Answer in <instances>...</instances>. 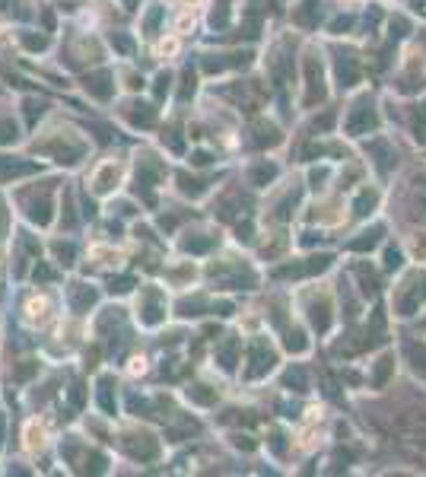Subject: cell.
Returning a JSON list of instances; mask_svg holds the SVG:
<instances>
[{
    "label": "cell",
    "instance_id": "obj_6",
    "mask_svg": "<svg viewBox=\"0 0 426 477\" xmlns=\"http://www.w3.org/2000/svg\"><path fill=\"white\" fill-rule=\"evenodd\" d=\"M392 92L401 99H420L426 96V58L423 51H414V41L404 48L401 61L392 74Z\"/></svg>",
    "mask_w": 426,
    "mask_h": 477
},
{
    "label": "cell",
    "instance_id": "obj_35",
    "mask_svg": "<svg viewBox=\"0 0 426 477\" xmlns=\"http://www.w3.org/2000/svg\"><path fill=\"white\" fill-rule=\"evenodd\" d=\"M210 26L213 29H226L230 26V7H226V0H216V7L210 13Z\"/></svg>",
    "mask_w": 426,
    "mask_h": 477
},
{
    "label": "cell",
    "instance_id": "obj_23",
    "mask_svg": "<svg viewBox=\"0 0 426 477\" xmlns=\"http://www.w3.org/2000/svg\"><path fill=\"white\" fill-rule=\"evenodd\" d=\"M277 175H280V169L274 163H254L252 169H248V185H252V188H267Z\"/></svg>",
    "mask_w": 426,
    "mask_h": 477
},
{
    "label": "cell",
    "instance_id": "obj_22",
    "mask_svg": "<svg viewBox=\"0 0 426 477\" xmlns=\"http://www.w3.org/2000/svg\"><path fill=\"white\" fill-rule=\"evenodd\" d=\"M83 86H86L90 96H96V99H102V102L112 99V92H115V83H112V74H108V70H92V74H86Z\"/></svg>",
    "mask_w": 426,
    "mask_h": 477
},
{
    "label": "cell",
    "instance_id": "obj_46",
    "mask_svg": "<svg viewBox=\"0 0 426 477\" xmlns=\"http://www.w3.org/2000/svg\"><path fill=\"white\" fill-rule=\"evenodd\" d=\"M169 90H172V77H169V74H159V77H156V83H153L156 99H163V96H165Z\"/></svg>",
    "mask_w": 426,
    "mask_h": 477
},
{
    "label": "cell",
    "instance_id": "obj_26",
    "mask_svg": "<svg viewBox=\"0 0 426 477\" xmlns=\"http://www.w3.org/2000/svg\"><path fill=\"white\" fill-rule=\"evenodd\" d=\"M128 121L134 124V128H153L156 124V108L153 105H143V102H134V105H128Z\"/></svg>",
    "mask_w": 426,
    "mask_h": 477
},
{
    "label": "cell",
    "instance_id": "obj_29",
    "mask_svg": "<svg viewBox=\"0 0 426 477\" xmlns=\"http://www.w3.org/2000/svg\"><path fill=\"white\" fill-rule=\"evenodd\" d=\"M70 305H74V312H86L90 305H96V290L83 287V283L70 287Z\"/></svg>",
    "mask_w": 426,
    "mask_h": 477
},
{
    "label": "cell",
    "instance_id": "obj_50",
    "mask_svg": "<svg viewBox=\"0 0 426 477\" xmlns=\"http://www.w3.org/2000/svg\"><path fill=\"white\" fill-rule=\"evenodd\" d=\"M54 277H58V274L51 271V267H48V264H45V261H39V264H35V280H41V283H51V280H54Z\"/></svg>",
    "mask_w": 426,
    "mask_h": 477
},
{
    "label": "cell",
    "instance_id": "obj_19",
    "mask_svg": "<svg viewBox=\"0 0 426 477\" xmlns=\"http://www.w3.org/2000/svg\"><path fill=\"white\" fill-rule=\"evenodd\" d=\"M293 23L299 26V29H305V32L318 29V23H321V0H299V3L293 7Z\"/></svg>",
    "mask_w": 426,
    "mask_h": 477
},
{
    "label": "cell",
    "instance_id": "obj_40",
    "mask_svg": "<svg viewBox=\"0 0 426 477\" xmlns=\"http://www.w3.org/2000/svg\"><path fill=\"white\" fill-rule=\"evenodd\" d=\"M404 7H407V13H410L414 19L426 23V0H404Z\"/></svg>",
    "mask_w": 426,
    "mask_h": 477
},
{
    "label": "cell",
    "instance_id": "obj_36",
    "mask_svg": "<svg viewBox=\"0 0 426 477\" xmlns=\"http://www.w3.org/2000/svg\"><path fill=\"white\" fill-rule=\"evenodd\" d=\"M51 252H54V258H58L61 264H74V258H77V248L70 245V242H54V245H51Z\"/></svg>",
    "mask_w": 426,
    "mask_h": 477
},
{
    "label": "cell",
    "instance_id": "obj_5",
    "mask_svg": "<svg viewBox=\"0 0 426 477\" xmlns=\"http://www.w3.org/2000/svg\"><path fill=\"white\" fill-rule=\"evenodd\" d=\"M331 70H328V58L325 51L309 48L303 54V99L299 105L305 112H318V105H325L331 96Z\"/></svg>",
    "mask_w": 426,
    "mask_h": 477
},
{
    "label": "cell",
    "instance_id": "obj_25",
    "mask_svg": "<svg viewBox=\"0 0 426 477\" xmlns=\"http://www.w3.org/2000/svg\"><path fill=\"white\" fill-rule=\"evenodd\" d=\"M165 179V169L163 163H156L153 156H143L137 163V181H143V185H156V181Z\"/></svg>",
    "mask_w": 426,
    "mask_h": 477
},
{
    "label": "cell",
    "instance_id": "obj_28",
    "mask_svg": "<svg viewBox=\"0 0 426 477\" xmlns=\"http://www.w3.org/2000/svg\"><path fill=\"white\" fill-rule=\"evenodd\" d=\"M254 137H252V143H254V147H277V143H280V131H277V128H274V124H267V121H258V124H254Z\"/></svg>",
    "mask_w": 426,
    "mask_h": 477
},
{
    "label": "cell",
    "instance_id": "obj_11",
    "mask_svg": "<svg viewBox=\"0 0 426 477\" xmlns=\"http://www.w3.org/2000/svg\"><path fill=\"white\" fill-rule=\"evenodd\" d=\"M385 191L378 188V181H363L360 188L350 191L347 198V216H353L356 223L376 220L382 210H385Z\"/></svg>",
    "mask_w": 426,
    "mask_h": 477
},
{
    "label": "cell",
    "instance_id": "obj_16",
    "mask_svg": "<svg viewBox=\"0 0 426 477\" xmlns=\"http://www.w3.org/2000/svg\"><path fill=\"white\" fill-rule=\"evenodd\" d=\"M280 334H283V338H280V347H283L290 356H305L312 350V328L309 325H293V328L283 325Z\"/></svg>",
    "mask_w": 426,
    "mask_h": 477
},
{
    "label": "cell",
    "instance_id": "obj_55",
    "mask_svg": "<svg viewBox=\"0 0 426 477\" xmlns=\"http://www.w3.org/2000/svg\"><path fill=\"white\" fill-rule=\"evenodd\" d=\"M83 385L80 382H74V385H70V404H74V407H83Z\"/></svg>",
    "mask_w": 426,
    "mask_h": 477
},
{
    "label": "cell",
    "instance_id": "obj_27",
    "mask_svg": "<svg viewBox=\"0 0 426 477\" xmlns=\"http://www.w3.org/2000/svg\"><path fill=\"white\" fill-rule=\"evenodd\" d=\"M216 363L223 366V372H232L239 363V341L236 338H226L220 347H216Z\"/></svg>",
    "mask_w": 426,
    "mask_h": 477
},
{
    "label": "cell",
    "instance_id": "obj_30",
    "mask_svg": "<svg viewBox=\"0 0 426 477\" xmlns=\"http://www.w3.org/2000/svg\"><path fill=\"white\" fill-rule=\"evenodd\" d=\"M35 163H23V159L0 156V179H13V175H32Z\"/></svg>",
    "mask_w": 426,
    "mask_h": 477
},
{
    "label": "cell",
    "instance_id": "obj_39",
    "mask_svg": "<svg viewBox=\"0 0 426 477\" xmlns=\"http://www.w3.org/2000/svg\"><path fill=\"white\" fill-rule=\"evenodd\" d=\"M128 407H131L134 414H143V417H153V411H150V401H147V398L128 395Z\"/></svg>",
    "mask_w": 426,
    "mask_h": 477
},
{
    "label": "cell",
    "instance_id": "obj_32",
    "mask_svg": "<svg viewBox=\"0 0 426 477\" xmlns=\"http://www.w3.org/2000/svg\"><path fill=\"white\" fill-rule=\"evenodd\" d=\"M179 188H181V194H188V198H201V194H204V191L210 188V181L194 179V175L181 172V175H179Z\"/></svg>",
    "mask_w": 426,
    "mask_h": 477
},
{
    "label": "cell",
    "instance_id": "obj_18",
    "mask_svg": "<svg viewBox=\"0 0 426 477\" xmlns=\"http://www.w3.org/2000/svg\"><path fill=\"white\" fill-rule=\"evenodd\" d=\"M26 216L32 223H39V226H48L51 223V188L41 191L39 194H26Z\"/></svg>",
    "mask_w": 426,
    "mask_h": 477
},
{
    "label": "cell",
    "instance_id": "obj_54",
    "mask_svg": "<svg viewBox=\"0 0 426 477\" xmlns=\"http://www.w3.org/2000/svg\"><path fill=\"white\" fill-rule=\"evenodd\" d=\"M159 19H163V10L153 7V10L147 13V32H156V26H159Z\"/></svg>",
    "mask_w": 426,
    "mask_h": 477
},
{
    "label": "cell",
    "instance_id": "obj_56",
    "mask_svg": "<svg viewBox=\"0 0 426 477\" xmlns=\"http://www.w3.org/2000/svg\"><path fill=\"white\" fill-rule=\"evenodd\" d=\"M404 325H410V328H417L420 334H426V309H423V312H420L414 321H404Z\"/></svg>",
    "mask_w": 426,
    "mask_h": 477
},
{
    "label": "cell",
    "instance_id": "obj_33",
    "mask_svg": "<svg viewBox=\"0 0 426 477\" xmlns=\"http://www.w3.org/2000/svg\"><path fill=\"white\" fill-rule=\"evenodd\" d=\"M112 385H115V378L112 376L99 378V407H102L105 414H115V395H112Z\"/></svg>",
    "mask_w": 426,
    "mask_h": 477
},
{
    "label": "cell",
    "instance_id": "obj_31",
    "mask_svg": "<svg viewBox=\"0 0 426 477\" xmlns=\"http://www.w3.org/2000/svg\"><path fill=\"white\" fill-rule=\"evenodd\" d=\"M334 179V165L331 163H321V165H315V169H309V188L312 191H328V185L325 181H331Z\"/></svg>",
    "mask_w": 426,
    "mask_h": 477
},
{
    "label": "cell",
    "instance_id": "obj_47",
    "mask_svg": "<svg viewBox=\"0 0 426 477\" xmlns=\"http://www.w3.org/2000/svg\"><path fill=\"white\" fill-rule=\"evenodd\" d=\"M86 471H92V474H102V471H105V455L92 452L90 458H86Z\"/></svg>",
    "mask_w": 426,
    "mask_h": 477
},
{
    "label": "cell",
    "instance_id": "obj_38",
    "mask_svg": "<svg viewBox=\"0 0 426 477\" xmlns=\"http://www.w3.org/2000/svg\"><path fill=\"white\" fill-rule=\"evenodd\" d=\"M185 252H191V255H204V252H210L213 248V236L210 238H185Z\"/></svg>",
    "mask_w": 426,
    "mask_h": 477
},
{
    "label": "cell",
    "instance_id": "obj_15",
    "mask_svg": "<svg viewBox=\"0 0 426 477\" xmlns=\"http://www.w3.org/2000/svg\"><path fill=\"white\" fill-rule=\"evenodd\" d=\"M376 261H378V267H382L388 277H398V274H401L404 267L414 261V258H410L407 245H404V238H392V236H388L385 245L376 252Z\"/></svg>",
    "mask_w": 426,
    "mask_h": 477
},
{
    "label": "cell",
    "instance_id": "obj_7",
    "mask_svg": "<svg viewBox=\"0 0 426 477\" xmlns=\"http://www.w3.org/2000/svg\"><path fill=\"white\" fill-rule=\"evenodd\" d=\"M303 312H305V325L312 328V334L328 338L337 325V293L334 290H318V283H315L303 303Z\"/></svg>",
    "mask_w": 426,
    "mask_h": 477
},
{
    "label": "cell",
    "instance_id": "obj_20",
    "mask_svg": "<svg viewBox=\"0 0 426 477\" xmlns=\"http://www.w3.org/2000/svg\"><path fill=\"white\" fill-rule=\"evenodd\" d=\"M124 452L131 455V458H140V461H153L159 455V443L147 433H140V436H128L124 439Z\"/></svg>",
    "mask_w": 426,
    "mask_h": 477
},
{
    "label": "cell",
    "instance_id": "obj_10",
    "mask_svg": "<svg viewBox=\"0 0 426 477\" xmlns=\"http://www.w3.org/2000/svg\"><path fill=\"white\" fill-rule=\"evenodd\" d=\"M334 261H337L334 252H318V248H315V252H309L305 258L280 264L271 277L274 280H318L321 274H328L331 267H334Z\"/></svg>",
    "mask_w": 426,
    "mask_h": 477
},
{
    "label": "cell",
    "instance_id": "obj_37",
    "mask_svg": "<svg viewBox=\"0 0 426 477\" xmlns=\"http://www.w3.org/2000/svg\"><path fill=\"white\" fill-rule=\"evenodd\" d=\"M201 309H207L204 296H194V299H181V303H179V315H185V318H191V315H201Z\"/></svg>",
    "mask_w": 426,
    "mask_h": 477
},
{
    "label": "cell",
    "instance_id": "obj_44",
    "mask_svg": "<svg viewBox=\"0 0 426 477\" xmlns=\"http://www.w3.org/2000/svg\"><path fill=\"white\" fill-rule=\"evenodd\" d=\"M41 112H45V105H41L39 99H26V121H29V124L39 121Z\"/></svg>",
    "mask_w": 426,
    "mask_h": 477
},
{
    "label": "cell",
    "instance_id": "obj_13",
    "mask_svg": "<svg viewBox=\"0 0 426 477\" xmlns=\"http://www.w3.org/2000/svg\"><path fill=\"white\" fill-rule=\"evenodd\" d=\"M398 356H401V366L417 378L426 382V334H420L414 328V334H407V328L401 325V344H398Z\"/></svg>",
    "mask_w": 426,
    "mask_h": 477
},
{
    "label": "cell",
    "instance_id": "obj_42",
    "mask_svg": "<svg viewBox=\"0 0 426 477\" xmlns=\"http://www.w3.org/2000/svg\"><path fill=\"white\" fill-rule=\"evenodd\" d=\"M230 67V61L216 58V54H204V70L207 74H220V70H226Z\"/></svg>",
    "mask_w": 426,
    "mask_h": 477
},
{
    "label": "cell",
    "instance_id": "obj_58",
    "mask_svg": "<svg viewBox=\"0 0 426 477\" xmlns=\"http://www.w3.org/2000/svg\"><path fill=\"white\" fill-rule=\"evenodd\" d=\"M41 19H45V29L51 32V29H54V17H51V10H45V17H41Z\"/></svg>",
    "mask_w": 426,
    "mask_h": 477
},
{
    "label": "cell",
    "instance_id": "obj_51",
    "mask_svg": "<svg viewBox=\"0 0 426 477\" xmlns=\"http://www.w3.org/2000/svg\"><path fill=\"white\" fill-rule=\"evenodd\" d=\"M191 92H194V74H191V70H185V77H181V99H188Z\"/></svg>",
    "mask_w": 426,
    "mask_h": 477
},
{
    "label": "cell",
    "instance_id": "obj_1",
    "mask_svg": "<svg viewBox=\"0 0 426 477\" xmlns=\"http://www.w3.org/2000/svg\"><path fill=\"white\" fill-rule=\"evenodd\" d=\"M385 198L392 223L404 230V242H414L420 236L426 238V165L407 169Z\"/></svg>",
    "mask_w": 426,
    "mask_h": 477
},
{
    "label": "cell",
    "instance_id": "obj_9",
    "mask_svg": "<svg viewBox=\"0 0 426 477\" xmlns=\"http://www.w3.org/2000/svg\"><path fill=\"white\" fill-rule=\"evenodd\" d=\"M398 369H401V356H398V350L388 347V344L378 347V350H372V356H369V363H366L363 388L372 392V395H385L388 388H392L394 376H398Z\"/></svg>",
    "mask_w": 426,
    "mask_h": 477
},
{
    "label": "cell",
    "instance_id": "obj_14",
    "mask_svg": "<svg viewBox=\"0 0 426 477\" xmlns=\"http://www.w3.org/2000/svg\"><path fill=\"white\" fill-rule=\"evenodd\" d=\"M245 378H264L271 376L274 369H277L280 363V354L271 347V341L267 338H252V344H248V354H245Z\"/></svg>",
    "mask_w": 426,
    "mask_h": 477
},
{
    "label": "cell",
    "instance_id": "obj_12",
    "mask_svg": "<svg viewBox=\"0 0 426 477\" xmlns=\"http://www.w3.org/2000/svg\"><path fill=\"white\" fill-rule=\"evenodd\" d=\"M385 238H388V223L382 216H376V220L360 223V230L347 236L344 252L347 255H376L378 248L385 245Z\"/></svg>",
    "mask_w": 426,
    "mask_h": 477
},
{
    "label": "cell",
    "instance_id": "obj_57",
    "mask_svg": "<svg viewBox=\"0 0 426 477\" xmlns=\"http://www.w3.org/2000/svg\"><path fill=\"white\" fill-rule=\"evenodd\" d=\"M213 312L226 318V315H232V303H216V305H213Z\"/></svg>",
    "mask_w": 426,
    "mask_h": 477
},
{
    "label": "cell",
    "instance_id": "obj_17",
    "mask_svg": "<svg viewBox=\"0 0 426 477\" xmlns=\"http://www.w3.org/2000/svg\"><path fill=\"white\" fill-rule=\"evenodd\" d=\"M163 318H165L163 293L156 287H147L143 290V303H140V321H143V325H159Z\"/></svg>",
    "mask_w": 426,
    "mask_h": 477
},
{
    "label": "cell",
    "instance_id": "obj_53",
    "mask_svg": "<svg viewBox=\"0 0 426 477\" xmlns=\"http://www.w3.org/2000/svg\"><path fill=\"white\" fill-rule=\"evenodd\" d=\"M35 369H39V363H23V366H17V382H26V378H32Z\"/></svg>",
    "mask_w": 426,
    "mask_h": 477
},
{
    "label": "cell",
    "instance_id": "obj_3",
    "mask_svg": "<svg viewBox=\"0 0 426 477\" xmlns=\"http://www.w3.org/2000/svg\"><path fill=\"white\" fill-rule=\"evenodd\" d=\"M426 309V267L420 264H407L398 277H394L392 290H388V312L392 321H414Z\"/></svg>",
    "mask_w": 426,
    "mask_h": 477
},
{
    "label": "cell",
    "instance_id": "obj_34",
    "mask_svg": "<svg viewBox=\"0 0 426 477\" xmlns=\"http://www.w3.org/2000/svg\"><path fill=\"white\" fill-rule=\"evenodd\" d=\"M188 398L194 404H201V407H210V404L216 401V392H210L207 385H191L188 388Z\"/></svg>",
    "mask_w": 426,
    "mask_h": 477
},
{
    "label": "cell",
    "instance_id": "obj_41",
    "mask_svg": "<svg viewBox=\"0 0 426 477\" xmlns=\"http://www.w3.org/2000/svg\"><path fill=\"white\" fill-rule=\"evenodd\" d=\"M23 45H26L29 51H45V48H48V39H45V35L26 32V35H23Z\"/></svg>",
    "mask_w": 426,
    "mask_h": 477
},
{
    "label": "cell",
    "instance_id": "obj_60",
    "mask_svg": "<svg viewBox=\"0 0 426 477\" xmlns=\"http://www.w3.org/2000/svg\"><path fill=\"white\" fill-rule=\"evenodd\" d=\"M3 429H7V417L0 414V443H3Z\"/></svg>",
    "mask_w": 426,
    "mask_h": 477
},
{
    "label": "cell",
    "instance_id": "obj_21",
    "mask_svg": "<svg viewBox=\"0 0 426 477\" xmlns=\"http://www.w3.org/2000/svg\"><path fill=\"white\" fill-rule=\"evenodd\" d=\"M280 382H283L287 392H296V395H305L312 388V376L303 363H290L287 369H283V378H280Z\"/></svg>",
    "mask_w": 426,
    "mask_h": 477
},
{
    "label": "cell",
    "instance_id": "obj_43",
    "mask_svg": "<svg viewBox=\"0 0 426 477\" xmlns=\"http://www.w3.org/2000/svg\"><path fill=\"white\" fill-rule=\"evenodd\" d=\"M115 179H118V169H115V165H108L105 172H102V175H99V179H96V191H108V188H112V181H115Z\"/></svg>",
    "mask_w": 426,
    "mask_h": 477
},
{
    "label": "cell",
    "instance_id": "obj_48",
    "mask_svg": "<svg viewBox=\"0 0 426 477\" xmlns=\"http://www.w3.org/2000/svg\"><path fill=\"white\" fill-rule=\"evenodd\" d=\"M13 140H17V124L0 121V143H13Z\"/></svg>",
    "mask_w": 426,
    "mask_h": 477
},
{
    "label": "cell",
    "instance_id": "obj_49",
    "mask_svg": "<svg viewBox=\"0 0 426 477\" xmlns=\"http://www.w3.org/2000/svg\"><path fill=\"white\" fill-rule=\"evenodd\" d=\"M112 48H118V51H124V54H128V51L134 48V41L128 39L124 32H112Z\"/></svg>",
    "mask_w": 426,
    "mask_h": 477
},
{
    "label": "cell",
    "instance_id": "obj_24",
    "mask_svg": "<svg viewBox=\"0 0 426 477\" xmlns=\"http://www.w3.org/2000/svg\"><path fill=\"white\" fill-rule=\"evenodd\" d=\"M45 153H51V156L58 159V163H64V165H74L77 159L83 156V147L80 143H45Z\"/></svg>",
    "mask_w": 426,
    "mask_h": 477
},
{
    "label": "cell",
    "instance_id": "obj_59",
    "mask_svg": "<svg viewBox=\"0 0 426 477\" xmlns=\"http://www.w3.org/2000/svg\"><path fill=\"white\" fill-rule=\"evenodd\" d=\"M7 230V214H3V201H0V232Z\"/></svg>",
    "mask_w": 426,
    "mask_h": 477
},
{
    "label": "cell",
    "instance_id": "obj_61",
    "mask_svg": "<svg viewBox=\"0 0 426 477\" xmlns=\"http://www.w3.org/2000/svg\"><path fill=\"white\" fill-rule=\"evenodd\" d=\"M124 3H128V7H134V0H124Z\"/></svg>",
    "mask_w": 426,
    "mask_h": 477
},
{
    "label": "cell",
    "instance_id": "obj_4",
    "mask_svg": "<svg viewBox=\"0 0 426 477\" xmlns=\"http://www.w3.org/2000/svg\"><path fill=\"white\" fill-rule=\"evenodd\" d=\"M328 70H331V83L341 96L363 90L366 86V70H369V58L363 54L353 41L344 39V45H331L328 48Z\"/></svg>",
    "mask_w": 426,
    "mask_h": 477
},
{
    "label": "cell",
    "instance_id": "obj_8",
    "mask_svg": "<svg viewBox=\"0 0 426 477\" xmlns=\"http://www.w3.org/2000/svg\"><path fill=\"white\" fill-rule=\"evenodd\" d=\"M363 153H366V165H369V175H376L378 185H385L398 169H401V153H398V143L388 137L385 131L376 134V137L363 140Z\"/></svg>",
    "mask_w": 426,
    "mask_h": 477
},
{
    "label": "cell",
    "instance_id": "obj_45",
    "mask_svg": "<svg viewBox=\"0 0 426 477\" xmlns=\"http://www.w3.org/2000/svg\"><path fill=\"white\" fill-rule=\"evenodd\" d=\"M163 143H169V150H172V153H185V140L179 137V131H175V128L163 134Z\"/></svg>",
    "mask_w": 426,
    "mask_h": 477
},
{
    "label": "cell",
    "instance_id": "obj_52",
    "mask_svg": "<svg viewBox=\"0 0 426 477\" xmlns=\"http://www.w3.org/2000/svg\"><path fill=\"white\" fill-rule=\"evenodd\" d=\"M134 287V277H118V280H112V293H128V290Z\"/></svg>",
    "mask_w": 426,
    "mask_h": 477
},
{
    "label": "cell",
    "instance_id": "obj_2",
    "mask_svg": "<svg viewBox=\"0 0 426 477\" xmlns=\"http://www.w3.org/2000/svg\"><path fill=\"white\" fill-rule=\"evenodd\" d=\"M341 137L347 143H363V140L376 137L385 131V108L378 102V96L372 90H356L350 96H344V108H341Z\"/></svg>",
    "mask_w": 426,
    "mask_h": 477
}]
</instances>
